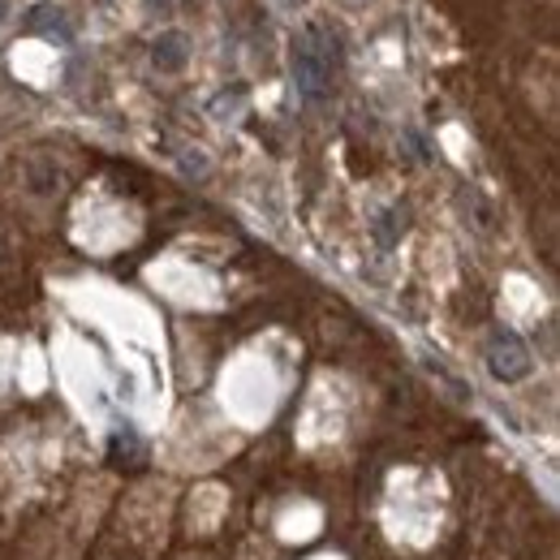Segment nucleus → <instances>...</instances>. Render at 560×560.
<instances>
[{"mask_svg":"<svg viewBox=\"0 0 560 560\" xmlns=\"http://www.w3.org/2000/svg\"><path fill=\"white\" fill-rule=\"evenodd\" d=\"M530 366H535L530 346H526L513 328H495V332H491L488 337V371L500 380V384H517V380H526Z\"/></svg>","mask_w":560,"mask_h":560,"instance_id":"obj_2","label":"nucleus"},{"mask_svg":"<svg viewBox=\"0 0 560 560\" xmlns=\"http://www.w3.org/2000/svg\"><path fill=\"white\" fill-rule=\"evenodd\" d=\"M289 66H293V82L302 91V100L319 104L328 100L332 91V78H337V66H341V52H337V35L319 22L302 26L293 35V52H289Z\"/></svg>","mask_w":560,"mask_h":560,"instance_id":"obj_1","label":"nucleus"},{"mask_svg":"<svg viewBox=\"0 0 560 560\" xmlns=\"http://www.w3.org/2000/svg\"><path fill=\"white\" fill-rule=\"evenodd\" d=\"M22 31H26V35H39V39H48V44H70L73 39V26H70V18H66V9H61V4H48V0L26 13Z\"/></svg>","mask_w":560,"mask_h":560,"instance_id":"obj_3","label":"nucleus"},{"mask_svg":"<svg viewBox=\"0 0 560 560\" xmlns=\"http://www.w3.org/2000/svg\"><path fill=\"white\" fill-rule=\"evenodd\" d=\"M186 61H190V39L182 35V31H164V35H155V44H151V66L160 73H182L186 70Z\"/></svg>","mask_w":560,"mask_h":560,"instance_id":"obj_4","label":"nucleus"}]
</instances>
